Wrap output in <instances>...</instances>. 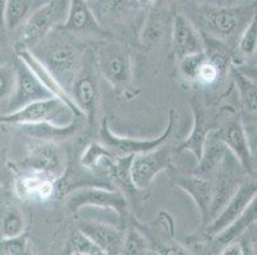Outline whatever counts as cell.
Wrapping results in <instances>:
<instances>
[{"mask_svg":"<svg viewBox=\"0 0 257 255\" xmlns=\"http://www.w3.org/2000/svg\"><path fill=\"white\" fill-rule=\"evenodd\" d=\"M215 4H221V6H232V4H240L246 0H214Z\"/></svg>","mask_w":257,"mask_h":255,"instance_id":"60d3db41","label":"cell"},{"mask_svg":"<svg viewBox=\"0 0 257 255\" xmlns=\"http://www.w3.org/2000/svg\"><path fill=\"white\" fill-rule=\"evenodd\" d=\"M90 3L96 17L104 18L105 21H114L121 17L123 12L127 9L128 0H92Z\"/></svg>","mask_w":257,"mask_h":255,"instance_id":"1f68e13d","label":"cell"},{"mask_svg":"<svg viewBox=\"0 0 257 255\" xmlns=\"http://www.w3.org/2000/svg\"><path fill=\"white\" fill-rule=\"evenodd\" d=\"M31 0H7L6 14H4V26L7 30H15L26 18L29 17V9Z\"/></svg>","mask_w":257,"mask_h":255,"instance_id":"f1b7e54d","label":"cell"},{"mask_svg":"<svg viewBox=\"0 0 257 255\" xmlns=\"http://www.w3.org/2000/svg\"><path fill=\"white\" fill-rule=\"evenodd\" d=\"M167 13L163 9H153L141 32V42L144 48L153 49L158 45L167 34Z\"/></svg>","mask_w":257,"mask_h":255,"instance_id":"cb8c5ba5","label":"cell"},{"mask_svg":"<svg viewBox=\"0 0 257 255\" xmlns=\"http://www.w3.org/2000/svg\"><path fill=\"white\" fill-rule=\"evenodd\" d=\"M132 160L133 156H115L104 168V174L113 182L115 189L127 195L128 199L141 191L133 182L131 172Z\"/></svg>","mask_w":257,"mask_h":255,"instance_id":"44dd1931","label":"cell"},{"mask_svg":"<svg viewBox=\"0 0 257 255\" xmlns=\"http://www.w3.org/2000/svg\"><path fill=\"white\" fill-rule=\"evenodd\" d=\"M7 0H0V25H4V14H6Z\"/></svg>","mask_w":257,"mask_h":255,"instance_id":"b9f144b4","label":"cell"},{"mask_svg":"<svg viewBox=\"0 0 257 255\" xmlns=\"http://www.w3.org/2000/svg\"><path fill=\"white\" fill-rule=\"evenodd\" d=\"M233 81L243 109L251 114H257V82L238 68L233 69Z\"/></svg>","mask_w":257,"mask_h":255,"instance_id":"d4e9b609","label":"cell"},{"mask_svg":"<svg viewBox=\"0 0 257 255\" xmlns=\"http://www.w3.org/2000/svg\"><path fill=\"white\" fill-rule=\"evenodd\" d=\"M237 48L244 58H253L257 54V13L239 35Z\"/></svg>","mask_w":257,"mask_h":255,"instance_id":"f546056e","label":"cell"},{"mask_svg":"<svg viewBox=\"0 0 257 255\" xmlns=\"http://www.w3.org/2000/svg\"><path fill=\"white\" fill-rule=\"evenodd\" d=\"M93 59L91 51H87L82 65L77 72L71 84V96L73 97L77 107L81 110L83 118L88 123H93L99 110V86H97L96 73L93 68Z\"/></svg>","mask_w":257,"mask_h":255,"instance_id":"ba28073f","label":"cell"},{"mask_svg":"<svg viewBox=\"0 0 257 255\" xmlns=\"http://www.w3.org/2000/svg\"><path fill=\"white\" fill-rule=\"evenodd\" d=\"M59 28L71 34H105L88 0H69L67 17Z\"/></svg>","mask_w":257,"mask_h":255,"instance_id":"e0dca14e","label":"cell"},{"mask_svg":"<svg viewBox=\"0 0 257 255\" xmlns=\"http://www.w3.org/2000/svg\"><path fill=\"white\" fill-rule=\"evenodd\" d=\"M254 224H257V194L243 209L242 213L237 217V219L212 238L216 244L224 246L228 242L242 237L247 231L253 227Z\"/></svg>","mask_w":257,"mask_h":255,"instance_id":"7402d4cb","label":"cell"},{"mask_svg":"<svg viewBox=\"0 0 257 255\" xmlns=\"http://www.w3.org/2000/svg\"><path fill=\"white\" fill-rule=\"evenodd\" d=\"M16 86V68L0 67V105H7Z\"/></svg>","mask_w":257,"mask_h":255,"instance_id":"e575fe53","label":"cell"},{"mask_svg":"<svg viewBox=\"0 0 257 255\" xmlns=\"http://www.w3.org/2000/svg\"><path fill=\"white\" fill-rule=\"evenodd\" d=\"M256 194L257 180H246V181L240 182L232 198L220 210V213L205 227L207 237H214L224 228L228 227L232 222H234Z\"/></svg>","mask_w":257,"mask_h":255,"instance_id":"4fadbf2b","label":"cell"},{"mask_svg":"<svg viewBox=\"0 0 257 255\" xmlns=\"http://www.w3.org/2000/svg\"><path fill=\"white\" fill-rule=\"evenodd\" d=\"M16 86L13 95L6 105V111L3 114H9L21 110L22 107L32 104L35 101L45 100L53 97V93L39 81L22 60L18 58L16 63Z\"/></svg>","mask_w":257,"mask_h":255,"instance_id":"9c48e42d","label":"cell"},{"mask_svg":"<svg viewBox=\"0 0 257 255\" xmlns=\"http://www.w3.org/2000/svg\"><path fill=\"white\" fill-rule=\"evenodd\" d=\"M22 166L30 171L40 172L58 181L64 176L67 170L64 152L58 143L46 140H43V143L35 144L30 149Z\"/></svg>","mask_w":257,"mask_h":255,"instance_id":"8fae6325","label":"cell"},{"mask_svg":"<svg viewBox=\"0 0 257 255\" xmlns=\"http://www.w3.org/2000/svg\"><path fill=\"white\" fill-rule=\"evenodd\" d=\"M96 64L102 77L116 91L130 87L133 78V63L131 54L119 42H105L96 54Z\"/></svg>","mask_w":257,"mask_h":255,"instance_id":"8992f818","label":"cell"},{"mask_svg":"<svg viewBox=\"0 0 257 255\" xmlns=\"http://www.w3.org/2000/svg\"><path fill=\"white\" fill-rule=\"evenodd\" d=\"M205 42L197 28L183 14H175L172 23V54L177 60L204 53Z\"/></svg>","mask_w":257,"mask_h":255,"instance_id":"9a60e30c","label":"cell"},{"mask_svg":"<svg viewBox=\"0 0 257 255\" xmlns=\"http://www.w3.org/2000/svg\"><path fill=\"white\" fill-rule=\"evenodd\" d=\"M16 54H17V58H20L32 70V73L39 78V81L53 93V96L60 98V100H63L65 104L68 105L74 111L77 118H83L82 112L77 107L76 102H74L73 97L68 92V90L60 83L59 79L51 73L50 70L48 69V67L41 60L37 59V56L32 53L31 49H29L27 46L23 45V44L18 42L17 45H16Z\"/></svg>","mask_w":257,"mask_h":255,"instance_id":"7c38bea8","label":"cell"},{"mask_svg":"<svg viewBox=\"0 0 257 255\" xmlns=\"http://www.w3.org/2000/svg\"><path fill=\"white\" fill-rule=\"evenodd\" d=\"M77 118L73 110L60 98L53 97L35 101L21 110L0 115V123L11 125L23 124H53L65 126L74 123Z\"/></svg>","mask_w":257,"mask_h":255,"instance_id":"3957f363","label":"cell"},{"mask_svg":"<svg viewBox=\"0 0 257 255\" xmlns=\"http://www.w3.org/2000/svg\"><path fill=\"white\" fill-rule=\"evenodd\" d=\"M254 14L253 7L246 4H214L200 12V21L207 34L218 40H228L239 36Z\"/></svg>","mask_w":257,"mask_h":255,"instance_id":"7a4b0ae2","label":"cell"},{"mask_svg":"<svg viewBox=\"0 0 257 255\" xmlns=\"http://www.w3.org/2000/svg\"><path fill=\"white\" fill-rule=\"evenodd\" d=\"M44 177H46V175L36 171H30L29 174L18 177L15 182V191L18 198L23 200L35 199L37 188Z\"/></svg>","mask_w":257,"mask_h":255,"instance_id":"4dcf8cb0","label":"cell"},{"mask_svg":"<svg viewBox=\"0 0 257 255\" xmlns=\"http://www.w3.org/2000/svg\"><path fill=\"white\" fill-rule=\"evenodd\" d=\"M31 51L67 90L71 87L87 53L82 42L59 27L34 46Z\"/></svg>","mask_w":257,"mask_h":255,"instance_id":"6da1fadb","label":"cell"},{"mask_svg":"<svg viewBox=\"0 0 257 255\" xmlns=\"http://www.w3.org/2000/svg\"><path fill=\"white\" fill-rule=\"evenodd\" d=\"M21 129L25 130L31 137L37 138V139H43L46 142H60V140L69 139L76 134L78 130V124L74 123L69 124L65 126H58L53 125V124H23V125H18Z\"/></svg>","mask_w":257,"mask_h":255,"instance_id":"603a6c76","label":"cell"},{"mask_svg":"<svg viewBox=\"0 0 257 255\" xmlns=\"http://www.w3.org/2000/svg\"><path fill=\"white\" fill-rule=\"evenodd\" d=\"M240 72H243L244 74H247L248 77H251L252 79L257 82V64L256 65H246V67L238 68Z\"/></svg>","mask_w":257,"mask_h":255,"instance_id":"f35d334b","label":"cell"},{"mask_svg":"<svg viewBox=\"0 0 257 255\" xmlns=\"http://www.w3.org/2000/svg\"><path fill=\"white\" fill-rule=\"evenodd\" d=\"M228 153L230 152L223 143V140L218 137L216 130H211L205 142L204 152L198 161L195 174L200 175V176H206V175L215 172L225 162Z\"/></svg>","mask_w":257,"mask_h":255,"instance_id":"ffe728a7","label":"cell"},{"mask_svg":"<svg viewBox=\"0 0 257 255\" xmlns=\"http://www.w3.org/2000/svg\"><path fill=\"white\" fill-rule=\"evenodd\" d=\"M26 221L22 210L16 205L6 208L0 219V235L2 237H13L25 232Z\"/></svg>","mask_w":257,"mask_h":255,"instance_id":"4316f807","label":"cell"},{"mask_svg":"<svg viewBox=\"0 0 257 255\" xmlns=\"http://www.w3.org/2000/svg\"><path fill=\"white\" fill-rule=\"evenodd\" d=\"M174 184L188 194L201 213L202 222H211V209L215 198V182L206 176H177ZM207 223V224H209Z\"/></svg>","mask_w":257,"mask_h":255,"instance_id":"2e32d148","label":"cell"},{"mask_svg":"<svg viewBox=\"0 0 257 255\" xmlns=\"http://www.w3.org/2000/svg\"><path fill=\"white\" fill-rule=\"evenodd\" d=\"M216 130L218 137L223 140L229 152L234 156L240 167L248 174L253 172V153L249 144L248 135L239 119H230Z\"/></svg>","mask_w":257,"mask_h":255,"instance_id":"5bb4252c","label":"cell"},{"mask_svg":"<svg viewBox=\"0 0 257 255\" xmlns=\"http://www.w3.org/2000/svg\"><path fill=\"white\" fill-rule=\"evenodd\" d=\"M137 6H140L141 8H150L155 4L156 0H135Z\"/></svg>","mask_w":257,"mask_h":255,"instance_id":"ab89813d","label":"cell"},{"mask_svg":"<svg viewBox=\"0 0 257 255\" xmlns=\"http://www.w3.org/2000/svg\"><path fill=\"white\" fill-rule=\"evenodd\" d=\"M175 120H177V112L174 110H170L167 126L158 137L151 138V139H135V138L120 137L115 134L110 129L106 119H104L99 132L100 142L116 156H136L145 152H150L160 147L161 144L167 143L174 129Z\"/></svg>","mask_w":257,"mask_h":255,"instance_id":"52a82bcc","label":"cell"},{"mask_svg":"<svg viewBox=\"0 0 257 255\" xmlns=\"http://www.w3.org/2000/svg\"><path fill=\"white\" fill-rule=\"evenodd\" d=\"M229 67L230 65L211 59L210 56L206 55L204 62L201 63L198 68L195 83L202 84V86H214L228 73Z\"/></svg>","mask_w":257,"mask_h":255,"instance_id":"484cf974","label":"cell"},{"mask_svg":"<svg viewBox=\"0 0 257 255\" xmlns=\"http://www.w3.org/2000/svg\"><path fill=\"white\" fill-rule=\"evenodd\" d=\"M29 250V236L22 235L0 238V255H22Z\"/></svg>","mask_w":257,"mask_h":255,"instance_id":"836d02e7","label":"cell"},{"mask_svg":"<svg viewBox=\"0 0 257 255\" xmlns=\"http://www.w3.org/2000/svg\"><path fill=\"white\" fill-rule=\"evenodd\" d=\"M205 58H206V53L204 51V53L193 54V55H188L183 59L178 60L182 77L188 82H196L198 68H200L201 63L204 62Z\"/></svg>","mask_w":257,"mask_h":255,"instance_id":"d590c367","label":"cell"},{"mask_svg":"<svg viewBox=\"0 0 257 255\" xmlns=\"http://www.w3.org/2000/svg\"><path fill=\"white\" fill-rule=\"evenodd\" d=\"M221 255H243L246 254V250L243 246V242L240 241L239 238L237 240H233V241L228 242V244L224 245L221 247Z\"/></svg>","mask_w":257,"mask_h":255,"instance_id":"8d00e7d4","label":"cell"},{"mask_svg":"<svg viewBox=\"0 0 257 255\" xmlns=\"http://www.w3.org/2000/svg\"><path fill=\"white\" fill-rule=\"evenodd\" d=\"M79 230L88 236L102 252L109 255L121 254L124 231L109 223L96 221H83L79 223Z\"/></svg>","mask_w":257,"mask_h":255,"instance_id":"d6986e66","label":"cell"},{"mask_svg":"<svg viewBox=\"0 0 257 255\" xmlns=\"http://www.w3.org/2000/svg\"><path fill=\"white\" fill-rule=\"evenodd\" d=\"M64 254L71 255H104L102 250L82 231H74L64 247Z\"/></svg>","mask_w":257,"mask_h":255,"instance_id":"83f0119b","label":"cell"},{"mask_svg":"<svg viewBox=\"0 0 257 255\" xmlns=\"http://www.w3.org/2000/svg\"><path fill=\"white\" fill-rule=\"evenodd\" d=\"M172 148L165 143L150 152L133 156L131 172L135 185L140 190L149 188L154 179L169 167L172 163Z\"/></svg>","mask_w":257,"mask_h":255,"instance_id":"30bf717a","label":"cell"},{"mask_svg":"<svg viewBox=\"0 0 257 255\" xmlns=\"http://www.w3.org/2000/svg\"><path fill=\"white\" fill-rule=\"evenodd\" d=\"M149 251V241L144 233L137 228H128L124 232L121 254L125 255H141Z\"/></svg>","mask_w":257,"mask_h":255,"instance_id":"d6a6232c","label":"cell"},{"mask_svg":"<svg viewBox=\"0 0 257 255\" xmlns=\"http://www.w3.org/2000/svg\"><path fill=\"white\" fill-rule=\"evenodd\" d=\"M88 2H92V0H88Z\"/></svg>","mask_w":257,"mask_h":255,"instance_id":"ee69618b","label":"cell"},{"mask_svg":"<svg viewBox=\"0 0 257 255\" xmlns=\"http://www.w3.org/2000/svg\"><path fill=\"white\" fill-rule=\"evenodd\" d=\"M192 112H193V125L191 133L188 134L187 139L179 146V151H188L193 154L197 160L200 161L202 152H204L205 142L207 139V135L210 132L216 129L215 124L207 115L206 110L197 100L192 101Z\"/></svg>","mask_w":257,"mask_h":255,"instance_id":"ac0fdd59","label":"cell"},{"mask_svg":"<svg viewBox=\"0 0 257 255\" xmlns=\"http://www.w3.org/2000/svg\"><path fill=\"white\" fill-rule=\"evenodd\" d=\"M69 0H49L35 9L23 22L20 42L32 49L64 22Z\"/></svg>","mask_w":257,"mask_h":255,"instance_id":"277c9868","label":"cell"},{"mask_svg":"<svg viewBox=\"0 0 257 255\" xmlns=\"http://www.w3.org/2000/svg\"><path fill=\"white\" fill-rule=\"evenodd\" d=\"M4 180H6V168L0 163V185H3Z\"/></svg>","mask_w":257,"mask_h":255,"instance_id":"7bdbcfd3","label":"cell"},{"mask_svg":"<svg viewBox=\"0 0 257 255\" xmlns=\"http://www.w3.org/2000/svg\"><path fill=\"white\" fill-rule=\"evenodd\" d=\"M64 198L65 205L73 213H77L85 207H93L114 210L119 218L124 219L130 207L127 195L120 190L102 186H81L68 191Z\"/></svg>","mask_w":257,"mask_h":255,"instance_id":"5b68a950","label":"cell"},{"mask_svg":"<svg viewBox=\"0 0 257 255\" xmlns=\"http://www.w3.org/2000/svg\"><path fill=\"white\" fill-rule=\"evenodd\" d=\"M243 246H244L247 254H257V230H254L249 235L247 244L243 242Z\"/></svg>","mask_w":257,"mask_h":255,"instance_id":"74e56055","label":"cell"}]
</instances>
